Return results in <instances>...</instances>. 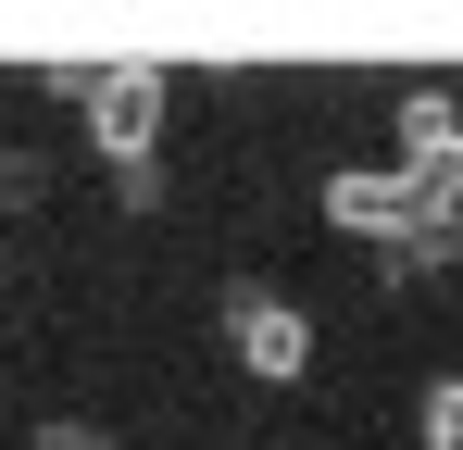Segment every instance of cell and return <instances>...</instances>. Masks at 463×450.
Returning <instances> with one entry per match:
<instances>
[{
	"mask_svg": "<svg viewBox=\"0 0 463 450\" xmlns=\"http://www.w3.org/2000/svg\"><path fill=\"white\" fill-rule=\"evenodd\" d=\"M38 450H113L100 426H38Z\"/></svg>",
	"mask_w": 463,
	"mask_h": 450,
	"instance_id": "6",
	"label": "cell"
},
{
	"mask_svg": "<svg viewBox=\"0 0 463 450\" xmlns=\"http://www.w3.org/2000/svg\"><path fill=\"white\" fill-rule=\"evenodd\" d=\"M326 225H338V238H388V250H401V238H426V225H413V188H401L388 163L326 175Z\"/></svg>",
	"mask_w": 463,
	"mask_h": 450,
	"instance_id": "4",
	"label": "cell"
},
{
	"mask_svg": "<svg viewBox=\"0 0 463 450\" xmlns=\"http://www.w3.org/2000/svg\"><path fill=\"white\" fill-rule=\"evenodd\" d=\"M163 100H175V75L163 63H113V75H88V150L113 163V175H138L163 138Z\"/></svg>",
	"mask_w": 463,
	"mask_h": 450,
	"instance_id": "2",
	"label": "cell"
},
{
	"mask_svg": "<svg viewBox=\"0 0 463 450\" xmlns=\"http://www.w3.org/2000/svg\"><path fill=\"white\" fill-rule=\"evenodd\" d=\"M401 188H413V225H463V113H451V88H401Z\"/></svg>",
	"mask_w": 463,
	"mask_h": 450,
	"instance_id": "1",
	"label": "cell"
},
{
	"mask_svg": "<svg viewBox=\"0 0 463 450\" xmlns=\"http://www.w3.org/2000/svg\"><path fill=\"white\" fill-rule=\"evenodd\" d=\"M426 450H463V375L426 388Z\"/></svg>",
	"mask_w": 463,
	"mask_h": 450,
	"instance_id": "5",
	"label": "cell"
},
{
	"mask_svg": "<svg viewBox=\"0 0 463 450\" xmlns=\"http://www.w3.org/2000/svg\"><path fill=\"white\" fill-rule=\"evenodd\" d=\"M226 338H238V363L263 375V388L313 375V313H301V300H276V288H226Z\"/></svg>",
	"mask_w": 463,
	"mask_h": 450,
	"instance_id": "3",
	"label": "cell"
}]
</instances>
